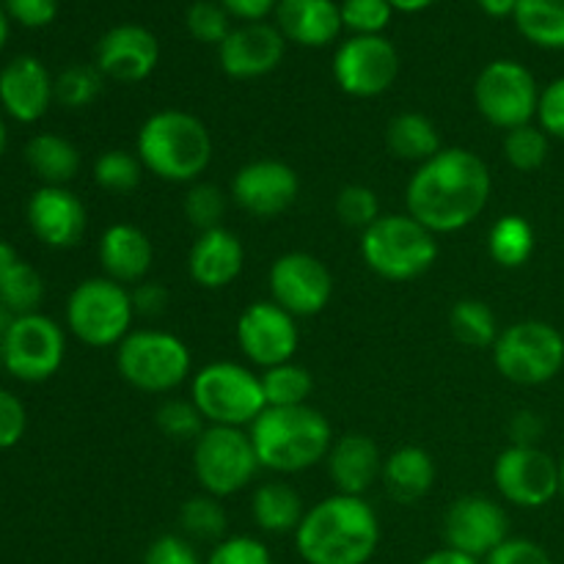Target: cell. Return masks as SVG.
Listing matches in <instances>:
<instances>
[{
  "instance_id": "cell-40",
  "label": "cell",
  "mask_w": 564,
  "mask_h": 564,
  "mask_svg": "<svg viewBox=\"0 0 564 564\" xmlns=\"http://www.w3.org/2000/svg\"><path fill=\"white\" fill-rule=\"evenodd\" d=\"M182 209H185V218L193 229L202 231L218 229L224 226L226 215V196L218 185H209V182H193L191 191L185 193V202H182Z\"/></svg>"
},
{
  "instance_id": "cell-13",
  "label": "cell",
  "mask_w": 564,
  "mask_h": 564,
  "mask_svg": "<svg viewBox=\"0 0 564 564\" xmlns=\"http://www.w3.org/2000/svg\"><path fill=\"white\" fill-rule=\"evenodd\" d=\"M499 496L523 510H540L560 496V463L540 446H507L494 463Z\"/></svg>"
},
{
  "instance_id": "cell-34",
  "label": "cell",
  "mask_w": 564,
  "mask_h": 564,
  "mask_svg": "<svg viewBox=\"0 0 564 564\" xmlns=\"http://www.w3.org/2000/svg\"><path fill=\"white\" fill-rule=\"evenodd\" d=\"M262 378V391L268 408H297L308 405V397L314 391V378L306 367L290 361L279 364L259 372Z\"/></svg>"
},
{
  "instance_id": "cell-55",
  "label": "cell",
  "mask_w": 564,
  "mask_h": 564,
  "mask_svg": "<svg viewBox=\"0 0 564 564\" xmlns=\"http://www.w3.org/2000/svg\"><path fill=\"white\" fill-rule=\"evenodd\" d=\"M479 9L490 17H516V9L521 0H477Z\"/></svg>"
},
{
  "instance_id": "cell-23",
  "label": "cell",
  "mask_w": 564,
  "mask_h": 564,
  "mask_svg": "<svg viewBox=\"0 0 564 564\" xmlns=\"http://www.w3.org/2000/svg\"><path fill=\"white\" fill-rule=\"evenodd\" d=\"M246 268V248L226 226L202 231L187 253V275L202 290H226Z\"/></svg>"
},
{
  "instance_id": "cell-49",
  "label": "cell",
  "mask_w": 564,
  "mask_h": 564,
  "mask_svg": "<svg viewBox=\"0 0 564 564\" xmlns=\"http://www.w3.org/2000/svg\"><path fill=\"white\" fill-rule=\"evenodd\" d=\"M28 427L25 405L11 391L0 389V452L20 444Z\"/></svg>"
},
{
  "instance_id": "cell-3",
  "label": "cell",
  "mask_w": 564,
  "mask_h": 564,
  "mask_svg": "<svg viewBox=\"0 0 564 564\" xmlns=\"http://www.w3.org/2000/svg\"><path fill=\"white\" fill-rule=\"evenodd\" d=\"M135 154L158 180L193 185L213 163V135L198 116L165 108L141 124Z\"/></svg>"
},
{
  "instance_id": "cell-16",
  "label": "cell",
  "mask_w": 564,
  "mask_h": 564,
  "mask_svg": "<svg viewBox=\"0 0 564 564\" xmlns=\"http://www.w3.org/2000/svg\"><path fill=\"white\" fill-rule=\"evenodd\" d=\"M510 538V518L499 501L482 494L460 496L444 516L446 549L460 551L485 562L505 540Z\"/></svg>"
},
{
  "instance_id": "cell-43",
  "label": "cell",
  "mask_w": 564,
  "mask_h": 564,
  "mask_svg": "<svg viewBox=\"0 0 564 564\" xmlns=\"http://www.w3.org/2000/svg\"><path fill=\"white\" fill-rule=\"evenodd\" d=\"M229 11L218 3V0H196L187 9L185 25L196 42L202 44H224V39L231 33L229 25Z\"/></svg>"
},
{
  "instance_id": "cell-11",
  "label": "cell",
  "mask_w": 564,
  "mask_h": 564,
  "mask_svg": "<svg viewBox=\"0 0 564 564\" xmlns=\"http://www.w3.org/2000/svg\"><path fill=\"white\" fill-rule=\"evenodd\" d=\"M474 105L488 124L510 132L538 119L540 86L518 61H490L474 83Z\"/></svg>"
},
{
  "instance_id": "cell-33",
  "label": "cell",
  "mask_w": 564,
  "mask_h": 564,
  "mask_svg": "<svg viewBox=\"0 0 564 564\" xmlns=\"http://www.w3.org/2000/svg\"><path fill=\"white\" fill-rule=\"evenodd\" d=\"M449 330L460 345L471 347V350H494L496 339H499L501 328L496 319L494 308L477 297H466L457 301L449 312Z\"/></svg>"
},
{
  "instance_id": "cell-31",
  "label": "cell",
  "mask_w": 564,
  "mask_h": 564,
  "mask_svg": "<svg viewBox=\"0 0 564 564\" xmlns=\"http://www.w3.org/2000/svg\"><path fill=\"white\" fill-rule=\"evenodd\" d=\"M512 20L527 42L564 50V0H521Z\"/></svg>"
},
{
  "instance_id": "cell-38",
  "label": "cell",
  "mask_w": 564,
  "mask_h": 564,
  "mask_svg": "<svg viewBox=\"0 0 564 564\" xmlns=\"http://www.w3.org/2000/svg\"><path fill=\"white\" fill-rule=\"evenodd\" d=\"M105 75L97 66L88 64H72L55 77V102H61L69 110L88 108L91 102H97V97L102 94Z\"/></svg>"
},
{
  "instance_id": "cell-14",
  "label": "cell",
  "mask_w": 564,
  "mask_h": 564,
  "mask_svg": "<svg viewBox=\"0 0 564 564\" xmlns=\"http://www.w3.org/2000/svg\"><path fill=\"white\" fill-rule=\"evenodd\" d=\"M400 75V53L386 36H350L334 55V80L356 99L389 91Z\"/></svg>"
},
{
  "instance_id": "cell-19",
  "label": "cell",
  "mask_w": 564,
  "mask_h": 564,
  "mask_svg": "<svg viewBox=\"0 0 564 564\" xmlns=\"http://www.w3.org/2000/svg\"><path fill=\"white\" fill-rule=\"evenodd\" d=\"M286 53V39L268 22H246L231 28L218 47V64L235 80H257L279 69Z\"/></svg>"
},
{
  "instance_id": "cell-7",
  "label": "cell",
  "mask_w": 564,
  "mask_h": 564,
  "mask_svg": "<svg viewBox=\"0 0 564 564\" xmlns=\"http://www.w3.org/2000/svg\"><path fill=\"white\" fill-rule=\"evenodd\" d=\"M116 369L121 380L143 394H169L180 389L193 369L191 347L169 330H130L116 347Z\"/></svg>"
},
{
  "instance_id": "cell-28",
  "label": "cell",
  "mask_w": 564,
  "mask_h": 564,
  "mask_svg": "<svg viewBox=\"0 0 564 564\" xmlns=\"http://www.w3.org/2000/svg\"><path fill=\"white\" fill-rule=\"evenodd\" d=\"M251 516L262 532L295 534L301 527L306 507L301 494L286 482H264L253 490Z\"/></svg>"
},
{
  "instance_id": "cell-24",
  "label": "cell",
  "mask_w": 564,
  "mask_h": 564,
  "mask_svg": "<svg viewBox=\"0 0 564 564\" xmlns=\"http://www.w3.org/2000/svg\"><path fill=\"white\" fill-rule=\"evenodd\" d=\"M97 257L105 279L132 290L152 273L154 246L147 231L138 229V226L113 224L99 237Z\"/></svg>"
},
{
  "instance_id": "cell-48",
  "label": "cell",
  "mask_w": 564,
  "mask_h": 564,
  "mask_svg": "<svg viewBox=\"0 0 564 564\" xmlns=\"http://www.w3.org/2000/svg\"><path fill=\"white\" fill-rule=\"evenodd\" d=\"M482 564H554L549 551L527 538H507Z\"/></svg>"
},
{
  "instance_id": "cell-56",
  "label": "cell",
  "mask_w": 564,
  "mask_h": 564,
  "mask_svg": "<svg viewBox=\"0 0 564 564\" xmlns=\"http://www.w3.org/2000/svg\"><path fill=\"white\" fill-rule=\"evenodd\" d=\"M17 262H20V257H17L14 248H11L6 240H0V284H3L6 275L11 273V268H14Z\"/></svg>"
},
{
  "instance_id": "cell-30",
  "label": "cell",
  "mask_w": 564,
  "mask_h": 564,
  "mask_svg": "<svg viewBox=\"0 0 564 564\" xmlns=\"http://www.w3.org/2000/svg\"><path fill=\"white\" fill-rule=\"evenodd\" d=\"M386 147L394 158L408 160V163H427L430 158L441 152V132L433 119L424 113L408 110V113L394 116L386 127Z\"/></svg>"
},
{
  "instance_id": "cell-42",
  "label": "cell",
  "mask_w": 564,
  "mask_h": 564,
  "mask_svg": "<svg viewBox=\"0 0 564 564\" xmlns=\"http://www.w3.org/2000/svg\"><path fill=\"white\" fill-rule=\"evenodd\" d=\"M378 193L367 185H347L336 196V218L350 229L367 231L380 218Z\"/></svg>"
},
{
  "instance_id": "cell-5",
  "label": "cell",
  "mask_w": 564,
  "mask_h": 564,
  "mask_svg": "<svg viewBox=\"0 0 564 564\" xmlns=\"http://www.w3.org/2000/svg\"><path fill=\"white\" fill-rule=\"evenodd\" d=\"M361 259L386 281H413L438 262V237L408 213L380 215L361 231Z\"/></svg>"
},
{
  "instance_id": "cell-12",
  "label": "cell",
  "mask_w": 564,
  "mask_h": 564,
  "mask_svg": "<svg viewBox=\"0 0 564 564\" xmlns=\"http://www.w3.org/2000/svg\"><path fill=\"white\" fill-rule=\"evenodd\" d=\"M66 358L64 328L47 314L14 317L3 350V367L22 383H44L61 369Z\"/></svg>"
},
{
  "instance_id": "cell-15",
  "label": "cell",
  "mask_w": 564,
  "mask_h": 564,
  "mask_svg": "<svg viewBox=\"0 0 564 564\" xmlns=\"http://www.w3.org/2000/svg\"><path fill=\"white\" fill-rule=\"evenodd\" d=\"M270 301L292 317H314L325 312L334 295V275L328 264L306 251L281 253L270 264Z\"/></svg>"
},
{
  "instance_id": "cell-1",
  "label": "cell",
  "mask_w": 564,
  "mask_h": 564,
  "mask_svg": "<svg viewBox=\"0 0 564 564\" xmlns=\"http://www.w3.org/2000/svg\"><path fill=\"white\" fill-rule=\"evenodd\" d=\"M494 180L490 169L471 149H441L422 163L405 187L408 215L435 237L468 229L488 209Z\"/></svg>"
},
{
  "instance_id": "cell-20",
  "label": "cell",
  "mask_w": 564,
  "mask_h": 564,
  "mask_svg": "<svg viewBox=\"0 0 564 564\" xmlns=\"http://www.w3.org/2000/svg\"><path fill=\"white\" fill-rule=\"evenodd\" d=\"M160 61V42L149 28L124 22L105 33L97 42V66L108 80L141 83Z\"/></svg>"
},
{
  "instance_id": "cell-17",
  "label": "cell",
  "mask_w": 564,
  "mask_h": 564,
  "mask_svg": "<svg viewBox=\"0 0 564 564\" xmlns=\"http://www.w3.org/2000/svg\"><path fill=\"white\" fill-rule=\"evenodd\" d=\"M237 345L259 369L290 364L301 345L297 317L284 312L275 301L251 303L237 319Z\"/></svg>"
},
{
  "instance_id": "cell-58",
  "label": "cell",
  "mask_w": 564,
  "mask_h": 564,
  "mask_svg": "<svg viewBox=\"0 0 564 564\" xmlns=\"http://www.w3.org/2000/svg\"><path fill=\"white\" fill-rule=\"evenodd\" d=\"M11 325H14V314H11L6 306H0V364H3V350H6V341H9Z\"/></svg>"
},
{
  "instance_id": "cell-2",
  "label": "cell",
  "mask_w": 564,
  "mask_h": 564,
  "mask_svg": "<svg viewBox=\"0 0 564 564\" xmlns=\"http://www.w3.org/2000/svg\"><path fill=\"white\" fill-rule=\"evenodd\" d=\"M378 545V512L361 496L334 494L317 501L295 532V549L306 564H367Z\"/></svg>"
},
{
  "instance_id": "cell-27",
  "label": "cell",
  "mask_w": 564,
  "mask_h": 564,
  "mask_svg": "<svg viewBox=\"0 0 564 564\" xmlns=\"http://www.w3.org/2000/svg\"><path fill=\"white\" fill-rule=\"evenodd\" d=\"M380 482L386 485V494L400 505L424 499L435 482L433 455L422 446H400L389 457H383Z\"/></svg>"
},
{
  "instance_id": "cell-6",
  "label": "cell",
  "mask_w": 564,
  "mask_h": 564,
  "mask_svg": "<svg viewBox=\"0 0 564 564\" xmlns=\"http://www.w3.org/2000/svg\"><path fill=\"white\" fill-rule=\"evenodd\" d=\"M191 400L213 427H251L268 411L262 378L237 361H213L198 369Z\"/></svg>"
},
{
  "instance_id": "cell-46",
  "label": "cell",
  "mask_w": 564,
  "mask_h": 564,
  "mask_svg": "<svg viewBox=\"0 0 564 564\" xmlns=\"http://www.w3.org/2000/svg\"><path fill=\"white\" fill-rule=\"evenodd\" d=\"M143 564H202V556L185 534H160L149 543Z\"/></svg>"
},
{
  "instance_id": "cell-54",
  "label": "cell",
  "mask_w": 564,
  "mask_h": 564,
  "mask_svg": "<svg viewBox=\"0 0 564 564\" xmlns=\"http://www.w3.org/2000/svg\"><path fill=\"white\" fill-rule=\"evenodd\" d=\"M419 564H482L479 560H474V556H466L460 554V551H452V549H438L433 551V554L424 556Z\"/></svg>"
},
{
  "instance_id": "cell-9",
  "label": "cell",
  "mask_w": 564,
  "mask_h": 564,
  "mask_svg": "<svg viewBox=\"0 0 564 564\" xmlns=\"http://www.w3.org/2000/svg\"><path fill=\"white\" fill-rule=\"evenodd\" d=\"M494 367L516 386H543L564 367V336L543 319L507 325L494 345Z\"/></svg>"
},
{
  "instance_id": "cell-61",
  "label": "cell",
  "mask_w": 564,
  "mask_h": 564,
  "mask_svg": "<svg viewBox=\"0 0 564 564\" xmlns=\"http://www.w3.org/2000/svg\"><path fill=\"white\" fill-rule=\"evenodd\" d=\"M560 496L564 499V457L560 460Z\"/></svg>"
},
{
  "instance_id": "cell-36",
  "label": "cell",
  "mask_w": 564,
  "mask_h": 564,
  "mask_svg": "<svg viewBox=\"0 0 564 564\" xmlns=\"http://www.w3.org/2000/svg\"><path fill=\"white\" fill-rule=\"evenodd\" d=\"M44 301V279L33 264L17 262L6 281L0 284V306L9 308L14 317L36 314Z\"/></svg>"
},
{
  "instance_id": "cell-60",
  "label": "cell",
  "mask_w": 564,
  "mask_h": 564,
  "mask_svg": "<svg viewBox=\"0 0 564 564\" xmlns=\"http://www.w3.org/2000/svg\"><path fill=\"white\" fill-rule=\"evenodd\" d=\"M6 143H9V130H6V121L0 119V158H3L6 152Z\"/></svg>"
},
{
  "instance_id": "cell-57",
  "label": "cell",
  "mask_w": 564,
  "mask_h": 564,
  "mask_svg": "<svg viewBox=\"0 0 564 564\" xmlns=\"http://www.w3.org/2000/svg\"><path fill=\"white\" fill-rule=\"evenodd\" d=\"M389 3H391V9L402 11V14H416V11L430 9L435 0H389Z\"/></svg>"
},
{
  "instance_id": "cell-45",
  "label": "cell",
  "mask_w": 564,
  "mask_h": 564,
  "mask_svg": "<svg viewBox=\"0 0 564 564\" xmlns=\"http://www.w3.org/2000/svg\"><path fill=\"white\" fill-rule=\"evenodd\" d=\"M204 564H273V556L262 540L251 534H237V538L220 540Z\"/></svg>"
},
{
  "instance_id": "cell-52",
  "label": "cell",
  "mask_w": 564,
  "mask_h": 564,
  "mask_svg": "<svg viewBox=\"0 0 564 564\" xmlns=\"http://www.w3.org/2000/svg\"><path fill=\"white\" fill-rule=\"evenodd\" d=\"M510 441L512 446H540V438L545 433V422L534 411H518L510 419Z\"/></svg>"
},
{
  "instance_id": "cell-18",
  "label": "cell",
  "mask_w": 564,
  "mask_h": 564,
  "mask_svg": "<svg viewBox=\"0 0 564 564\" xmlns=\"http://www.w3.org/2000/svg\"><path fill=\"white\" fill-rule=\"evenodd\" d=\"M301 193V180L292 165L281 160H253L246 163L231 180V198L237 207L246 209L253 218H279Z\"/></svg>"
},
{
  "instance_id": "cell-47",
  "label": "cell",
  "mask_w": 564,
  "mask_h": 564,
  "mask_svg": "<svg viewBox=\"0 0 564 564\" xmlns=\"http://www.w3.org/2000/svg\"><path fill=\"white\" fill-rule=\"evenodd\" d=\"M538 124L543 127L549 138H562L564 141V75L551 80L540 91Z\"/></svg>"
},
{
  "instance_id": "cell-44",
  "label": "cell",
  "mask_w": 564,
  "mask_h": 564,
  "mask_svg": "<svg viewBox=\"0 0 564 564\" xmlns=\"http://www.w3.org/2000/svg\"><path fill=\"white\" fill-rule=\"evenodd\" d=\"M158 427L171 441H193L204 433V416L193 400H165L158 408Z\"/></svg>"
},
{
  "instance_id": "cell-50",
  "label": "cell",
  "mask_w": 564,
  "mask_h": 564,
  "mask_svg": "<svg viewBox=\"0 0 564 564\" xmlns=\"http://www.w3.org/2000/svg\"><path fill=\"white\" fill-rule=\"evenodd\" d=\"M9 20L25 28H44L58 14V0H3Z\"/></svg>"
},
{
  "instance_id": "cell-51",
  "label": "cell",
  "mask_w": 564,
  "mask_h": 564,
  "mask_svg": "<svg viewBox=\"0 0 564 564\" xmlns=\"http://www.w3.org/2000/svg\"><path fill=\"white\" fill-rule=\"evenodd\" d=\"M132 295V308H135V317H160L169 306V290L158 281H141L130 290Z\"/></svg>"
},
{
  "instance_id": "cell-10",
  "label": "cell",
  "mask_w": 564,
  "mask_h": 564,
  "mask_svg": "<svg viewBox=\"0 0 564 564\" xmlns=\"http://www.w3.org/2000/svg\"><path fill=\"white\" fill-rule=\"evenodd\" d=\"M259 457L251 433L240 427H213L209 424L193 444V474L204 494L215 499L240 494L253 482L259 471Z\"/></svg>"
},
{
  "instance_id": "cell-25",
  "label": "cell",
  "mask_w": 564,
  "mask_h": 564,
  "mask_svg": "<svg viewBox=\"0 0 564 564\" xmlns=\"http://www.w3.org/2000/svg\"><path fill=\"white\" fill-rule=\"evenodd\" d=\"M328 474L334 479L336 494L341 496H361L372 488L383 474V457H380L378 444L364 433L341 435L334 441L328 452Z\"/></svg>"
},
{
  "instance_id": "cell-37",
  "label": "cell",
  "mask_w": 564,
  "mask_h": 564,
  "mask_svg": "<svg viewBox=\"0 0 564 564\" xmlns=\"http://www.w3.org/2000/svg\"><path fill=\"white\" fill-rule=\"evenodd\" d=\"M143 163L127 149H108L94 160V182L108 193H130L141 185Z\"/></svg>"
},
{
  "instance_id": "cell-8",
  "label": "cell",
  "mask_w": 564,
  "mask_h": 564,
  "mask_svg": "<svg viewBox=\"0 0 564 564\" xmlns=\"http://www.w3.org/2000/svg\"><path fill=\"white\" fill-rule=\"evenodd\" d=\"M135 308H132L130 286L97 275L86 279L72 290L66 301V328L77 341L88 347H119L130 336Z\"/></svg>"
},
{
  "instance_id": "cell-35",
  "label": "cell",
  "mask_w": 564,
  "mask_h": 564,
  "mask_svg": "<svg viewBox=\"0 0 564 564\" xmlns=\"http://www.w3.org/2000/svg\"><path fill=\"white\" fill-rule=\"evenodd\" d=\"M180 527L187 540H198V543H215L226 540V529H229V518L220 507V499L209 494L191 496L180 510Z\"/></svg>"
},
{
  "instance_id": "cell-26",
  "label": "cell",
  "mask_w": 564,
  "mask_h": 564,
  "mask_svg": "<svg viewBox=\"0 0 564 564\" xmlns=\"http://www.w3.org/2000/svg\"><path fill=\"white\" fill-rule=\"evenodd\" d=\"M275 28L301 47H328L341 33V11L334 0H279Z\"/></svg>"
},
{
  "instance_id": "cell-39",
  "label": "cell",
  "mask_w": 564,
  "mask_h": 564,
  "mask_svg": "<svg viewBox=\"0 0 564 564\" xmlns=\"http://www.w3.org/2000/svg\"><path fill=\"white\" fill-rule=\"evenodd\" d=\"M551 143L549 135L540 124H523L516 130L505 132V158L516 171H538L549 160Z\"/></svg>"
},
{
  "instance_id": "cell-53",
  "label": "cell",
  "mask_w": 564,
  "mask_h": 564,
  "mask_svg": "<svg viewBox=\"0 0 564 564\" xmlns=\"http://www.w3.org/2000/svg\"><path fill=\"white\" fill-rule=\"evenodd\" d=\"M231 17L242 22H262L264 17L273 14L279 0H218Z\"/></svg>"
},
{
  "instance_id": "cell-21",
  "label": "cell",
  "mask_w": 564,
  "mask_h": 564,
  "mask_svg": "<svg viewBox=\"0 0 564 564\" xmlns=\"http://www.w3.org/2000/svg\"><path fill=\"white\" fill-rule=\"evenodd\" d=\"M86 207L69 187L42 185L28 198V226L50 248H75L86 235Z\"/></svg>"
},
{
  "instance_id": "cell-29",
  "label": "cell",
  "mask_w": 564,
  "mask_h": 564,
  "mask_svg": "<svg viewBox=\"0 0 564 564\" xmlns=\"http://www.w3.org/2000/svg\"><path fill=\"white\" fill-rule=\"evenodd\" d=\"M25 160L31 165L33 174L44 182V185L66 187L80 171V152L75 143L55 132H39L28 141Z\"/></svg>"
},
{
  "instance_id": "cell-4",
  "label": "cell",
  "mask_w": 564,
  "mask_h": 564,
  "mask_svg": "<svg viewBox=\"0 0 564 564\" xmlns=\"http://www.w3.org/2000/svg\"><path fill=\"white\" fill-rule=\"evenodd\" d=\"M259 466L273 474H301L328 457L334 446L330 424L317 408H268L251 424Z\"/></svg>"
},
{
  "instance_id": "cell-22",
  "label": "cell",
  "mask_w": 564,
  "mask_h": 564,
  "mask_svg": "<svg viewBox=\"0 0 564 564\" xmlns=\"http://www.w3.org/2000/svg\"><path fill=\"white\" fill-rule=\"evenodd\" d=\"M55 80L33 55H17L0 69V105L20 124H33L50 110Z\"/></svg>"
},
{
  "instance_id": "cell-41",
  "label": "cell",
  "mask_w": 564,
  "mask_h": 564,
  "mask_svg": "<svg viewBox=\"0 0 564 564\" xmlns=\"http://www.w3.org/2000/svg\"><path fill=\"white\" fill-rule=\"evenodd\" d=\"M341 25L352 36H383L394 9L389 0H341Z\"/></svg>"
},
{
  "instance_id": "cell-59",
  "label": "cell",
  "mask_w": 564,
  "mask_h": 564,
  "mask_svg": "<svg viewBox=\"0 0 564 564\" xmlns=\"http://www.w3.org/2000/svg\"><path fill=\"white\" fill-rule=\"evenodd\" d=\"M6 42H9V14H6L3 3H0V53H3Z\"/></svg>"
},
{
  "instance_id": "cell-32",
  "label": "cell",
  "mask_w": 564,
  "mask_h": 564,
  "mask_svg": "<svg viewBox=\"0 0 564 564\" xmlns=\"http://www.w3.org/2000/svg\"><path fill=\"white\" fill-rule=\"evenodd\" d=\"M488 253L507 270L523 268L534 253V229L523 215H505L488 231Z\"/></svg>"
}]
</instances>
